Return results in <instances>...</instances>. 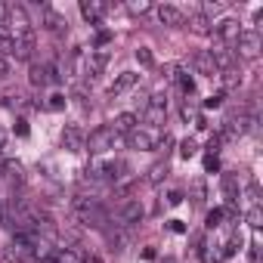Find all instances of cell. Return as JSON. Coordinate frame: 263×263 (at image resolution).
Masks as SVG:
<instances>
[{
    "instance_id": "obj_1",
    "label": "cell",
    "mask_w": 263,
    "mask_h": 263,
    "mask_svg": "<svg viewBox=\"0 0 263 263\" xmlns=\"http://www.w3.org/2000/svg\"><path fill=\"white\" fill-rule=\"evenodd\" d=\"M260 50H263V37H260V31L257 28H248V31H241L238 34V41H235V56H241V59H257L260 56Z\"/></svg>"
},
{
    "instance_id": "obj_2",
    "label": "cell",
    "mask_w": 263,
    "mask_h": 263,
    "mask_svg": "<svg viewBox=\"0 0 263 263\" xmlns=\"http://www.w3.org/2000/svg\"><path fill=\"white\" fill-rule=\"evenodd\" d=\"M115 143H118V137H115V130H111V127L105 124V127H96L93 134L87 137L84 149H87V152H93V155H102V152L115 149Z\"/></svg>"
},
{
    "instance_id": "obj_3",
    "label": "cell",
    "mask_w": 263,
    "mask_h": 263,
    "mask_svg": "<svg viewBox=\"0 0 263 263\" xmlns=\"http://www.w3.org/2000/svg\"><path fill=\"white\" fill-rule=\"evenodd\" d=\"M158 143H161V134H158V130L137 127V130H130V134H127V146L137 149V152H152V149H158Z\"/></svg>"
},
{
    "instance_id": "obj_4",
    "label": "cell",
    "mask_w": 263,
    "mask_h": 263,
    "mask_svg": "<svg viewBox=\"0 0 263 263\" xmlns=\"http://www.w3.org/2000/svg\"><path fill=\"white\" fill-rule=\"evenodd\" d=\"M146 217V208L137 201V198H130V201H124L121 208H118V214H115V226H134V223H140Z\"/></svg>"
},
{
    "instance_id": "obj_5",
    "label": "cell",
    "mask_w": 263,
    "mask_h": 263,
    "mask_svg": "<svg viewBox=\"0 0 263 263\" xmlns=\"http://www.w3.org/2000/svg\"><path fill=\"white\" fill-rule=\"evenodd\" d=\"M7 22H10L13 37H19V34H31V19H28V10H25L22 4H10Z\"/></svg>"
},
{
    "instance_id": "obj_6",
    "label": "cell",
    "mask_w": 263,
    "mask_h": 263,
    "mask_svg": "<svg viewBox=\"0 0 263 263\" xmlns=\"http://www.w3.org/2000/svg\"><path fill=\"white\" fill-rule=\"evenodd\" d=\"M84 143H87L84 130H81L78 124H65V130H62V149H68V152H84Z\"/></svg>"
},
{
    "instance_id": "obj_7",
    "label": "cell",
    "mask_w": 263,
    "mask_h": 263,
    "mask_svg": "<svg viewBox=\"0 0 263 263\" xmlns=\"http://www.w3.org/2000/svg\"><path fill=\"white\" fill-rule=\"evenodd\" d=\"M108 65V50H90L87 53V62H84V74L87 78H99Z\"/></svg>"
},
{
    "instance_id": "obj_8",
    "label": "cell",
    "mask_w": 263,
    "mask_h": 263,
    "mask_svg": "<svg viewBox=\"0 0 263 263\" xmlns=\"http://www.w3.org/2000/svg\"><path fill=\"white\" fill-rule=\"evenodd\" d=\"M208 53H211V59H214L217 71H232V68H235V53H232V47L217 44V47H214V50H208Z\"/></svg>"
},
{
    "instance_id": "obj_9",
    "label": "cell",
    "mask_w": 263,
    "mask_h": 263,
    "mask_svg": "<svg viewBox=\"0 0 263 263\" xmlns=\"http://www.w3.org/2000/svg\"><path fill=\"white\" fill-rule=\"evenodd\" d=\"M158 22H161V25H171V28H183V25H186V13H183L180 7L161 4V7H158Z\"/></svg>"
},
{
    "instance_id": "obj_10",
    "label": "cell",
    "mask_w": 263,
    "mask_h": 263,
    "mask_svg": "<svg viewBox=\"0 0 263 263\" xmlns=\"http://www.w3.org/2000/svg\"><path fill=\"white\" fill-rule=\"evenodd\" d=\"M214 31H217V37H220V44H226V47H235V41H238V34H241L238 19H223L220 25H214Z\"/></svg>"
},
{
    "instance_id": "obj_11",
    "label": "cell",
    "mask_w": 263,
    "mask_h": 263,
    "mask_svg": "<svg viewBox=\"0 0 263 263\" xmlns=\"http://www.w3.org/2000/svg\"><path fill=\"white\" fill-rule=\"evenodd\" d=\"M108 127L115 130V137H127L130 130H137V127H140V115H134V111H124V115H118V118H115Z\"/></svg>"
},
{
    "instance_id": "obj_12",
    "label": "cell",
    "mask_w": 263,
    "mask_h": 263,
    "mask_svg": "<svg viewBox=\"0 0 263 263\" xmlns=\"http://www.w3.org/2000/svg\"><path fill=\"white\" fill-rule=\"evenodd\" d=\"M137 84H140V74H137V71H124V74H118L115 84L108 87V96H121V93H127V90H134Z\"/></svg>"
},
{
    "instance_id": "obj_13",
    "label": "cell",
    "mask_w": 263,
    "mask_h": 263,
    "mask_svg": "<svg viewBox=\"0 0 263 263\" xmlns=\"http://www.w3.org/2000/svg\"><path fill=\"white\" fill-rule=\"evenodd\" d=\"M41 16H44V25H47V31H53V34H62V31H68V19H65V16H59L56 10H50V7H41Z\"/></svg>"
},
{
    "instance_id": "obj_14",
    "label": "cell",
    "mask_w": 263,
    "mask_h": 263,
    "mask_svg": "<svg viewBox=\"0 0 263 263\" xmlns=\"http://www.w3.org/2000/svg\"><path fill=\"white\" fill-rule=\"evenodd\" d=\"M105 10H108V4H99V0H81V16H84L90 25H96V22L105 16Z\"/></svg>"
},
{
    "instance_id": "obj_15",
    "label": "cell",
    "mask_w": 263,
    "mask_h": 263,
    "mask_svg": "<svg viewBox=\"0 0 263 263\" xmlns=\"http://www.w3.org/2000/svg\"><path fill=\"white\" fill-rule=\"evenodd\" d=\"M192 68L198 71V74H208V78H214V74H220L217 71V65H214V59H211V53L208 50H198L195 56H192Z\"/></svg>"
},
{
    "instance_id": "obj_16",
    "label": "cell",
    "mask_w": 263,
    "mask_h": 263,
    "mask_svg": "<svg viewBox=\"0 0 263 263\" xmlns=\"http://www.w3.org/2000/svg\"><path fill=\"white\" fill-rule=\"evenodd\" d=\"M13 44H16V59H31V53H34V31L13 37Z\"/></svg>"
},
{
    "instance_id": "obj_17",
    "label": "cell",
    "mask_w": 263,
    "mask_h": 263,
    "mask_svg": "<svg viewBox=\"0 0 263 263\" xmlns=\"http://www.w3.org/2000/svg\"><path fill=\"white\" fill-rule=\"evenodd\" d=\"M189 28H192L195 34H211V31H214V22H211L208 13H192V16H189Z\"/></svg>"
},
{
    "instance_id": "obj_18",
    "label": "cell",
    "mask_w": 263,
    "mask_h": 263,
    "mask_svg": "<svg viewBox=\"0 0 263 263\" xmlns=\"http://www.w3.org/2000/svg\"><path fill=\"white\" fill-rule=\"evenodd\" d=\"M28 81H31V87H47V84H50V71H47V65H44V62H31Z\"/></svg>"
},
{
    "instance_id": "obj_19",
    "label": "cell",
    "mask_w": 263,
    "mask_h": 263,
    "mask_svg": "<svg viewBox=\"0 0 263 263\" xmlns=\"http://www.w3.org/2000/svg\"><path fill=\"white\" fill-rule=\"evenodd\" d=\"M248 226H251L254 232L263 226V208H260V204H251V211H248Z\"/></svg>"
},
{
    "instance_id": "obj_20",
    "label": "cell",
    "mask_w": 263,
    "mask_h": 263,
    "mask_svg": "<svg viewBox=\"0 0 263 263\" xmlns=\"http://www.w3.org/2000/svg\"><path fill=\"white\" fill-rule=\"evenodd\" d=\"M177 81H180V90L189 96V93H195V81H192V74L189 71H177Z\"/></svg>"
},
{
    "instance_id": "obj_21",
    "label": "cell",
    "mask_w": 263,
    "mask_h": 263,
    "mask_svg": "<svg viewBox=\"0 0 263 263\" xmlns=\"http://www.w3.org/2000/svg\"><path fill=\"white\" fill-rule=\"evenodd\" d=\"M167 177V161H158V164H152V171H149V183H161Z\"/></svg>"
},
{
    "instance_id": "obj_22",
    "label": "cell",
    "mask_w": 263,
    "mask_h": 263,
    "mask_svg": "<svg viewBox=\"0 0 263 263\" xmlns=\"http://www.w3.org/2000/svg\"><path fill=\"white\" fill-rule=\"evenodd\" d=\"M127 10H130V13H137V16H143V13H149V10H152V4H149V0H130Z\"/></svg>"
},
{
    "instance_id": "obj_23",
    "label": "cell",
    "mask_w": 263,
    "mask_h": 263,
    "mask_svg": "<svg viewBox=\"0 0 263 263\" xmlns=\"http://www.w3.org/2000/svg\"><path fill=\"white\" fill-rule=\"evenodd\" d=\"M238 84H241V71H238V74H235V68H232V71H223V87H226V90H232V87H238Z\"/></svg>"
},
{
    "instance_id": "obj_24",
    "label": "cell",
    "mask_w": 263,
    "mask_h": 263,
    "mask_svg": "<svg viewBox=\"0 0 263 263\" xmlns=\"http://www.w3.org/2000/svg\"><path fill=\"white\" fill-rule=\"evenodd\" d=\"M195 152H198V146H195V140H192V137H186V140L180 143V155H183V158H192Z\"/></svg>"
},
{
    "instance_id": "obj_25",
    "label": "cell",
    "mask_w": 263,
    "mask_h": 263,
    "mask_svg": "<svg viewBox=\"0 0 263 263\" xmlns=\"http://www.w3.org/2000/svg\"><path fill=\"white\" fill-rule=\"evenodd\" d=\"M47 108H50V111H62V108H65V96H62V93H53L50 102H47Z\"/></svg>"
},
{
    "instance_id": "obj_26",
    "label": "cell",
    "mask_w": 263,
    "mask_h": 263,
    "mask_svg": "<svg viewBox=\"0 0 263 263\" xmlns=\"http://www.w3.org/2000/svg\"><path fill=\"white\" fill-rule=\"evenodd\" d=\"M201 164H204V174H217V171H220V158H217V155H204Z\"/></svg>"
},
{
    "instance_id": "obj_27",
    "label": "cell",
    "mask_w": 263,
    "mask_h": 263,
    "mask_svg": "<svg viewBox=\"0 0 263 263\" xmlns=\"http://www.w3.org/2000/svg\"><path fill=\"white\" fill-rule=\"evenodd\" d=\"M223 217H226V214H223V211H220V208H214V211H211V214H208V229H217V226H220V223H223Z\"/></svg>"
},
{
    "instance_id": "obj_28",
    "label": "cell",
    "mask_w": 263,
    "mask_h": 263,
    "mask_svg": "<svg viewBox=\"0 0 263 263\" xmlns=\"http://www.w3.org/2000/svg\"><path fill=\"white\" fill-rule=\"evenodd\" d=\"M137 62H140V65H152V50H149V47H140V50H137Z\"/></svg>"
},
{
    "instance_id": "obj_29",
    "label": "cell",
    "mask_w": 263,
    "mask_h": 263,
    "mask_svg": "<svg viewBox=\"0 0 263 263\" xmlns=\"http://www.w3.org/2000/svg\"><path fill=\"white\" fill-rule=\"evenodd\" d=\"M192 201H195V204H201V201H204V183H201V180L192 186Z\"/></svg>"
},
{
    "instance_id": "obj_30",
    "label": "cell",
    "mask_w": 263,
    "mask_h": 263,
    "mask_svg": "<svg viewBox=\"0 0 263 263\" xmlns=\"http://www.w3.org/2000/svg\"><path fill=\"white\" fill-rule=\"evenodd\" d=\"M220 102H223V93H214V96H208V99H204V108H217Z\"/></svg>"
},
{
    "instance_id": "obj_31",
    "label": "cell",
    "mask_w": 263,
    "mask_h": 263,
    "mask_svg": "<svg viewBox=\"0 0 263 263\" xmlns=\"http://www.w3.org/2000/svg\"><path fill=\"white\" fill-rule=\"evenodd\" d=\"M180 201H183V192H177V189H171V192H167V204H171V208H177Z\"/></svg>"
},
{
    "instance_id": "obj_32",
    "label": "cell",
    "mask_w": 263,
    "mask_h": 263,
    "mask_svg": "<svg viewBox=\"0 0 263 263\" xmlns=\"http://www.w3.org/2000/svg\"><path fill=\"white\" fill-rule=\"evenodd\" d=\"M4 78H10V59L0 56V81H4Z\"/></svg>"
},
{
    "instance_id": "obj_33",
    "label": "cell",
    "mask_w": 263,
    "mask_h": 263,
    "mask_svg": "<svg viewBox=\"0 0 263 263\" xmlns=\"http://www.w3.org/2000/svg\"><path fill=\"white\" fill-rule=\"evenodd\" d=\"M167 226H171V232H180V235L186 232V223H183V220H171Z\"/></svg>"
},
{
    "instance_id": "obj_34",
    "label": "cell",
    "mask_w": 263,
    "mask_h": 263,
    "mask_svg": "<svg viewBox=\"0 0 263 263\" xmlns=\"http://www.w3.org/2000/svg\"><path fill=\"white\" fill-rule=\"evenodd\" d=\"M16 134H19V137H28V124H25V121H16Z\"/></svg>"
},
{
    "instance_id": "obj_35",
    "label": "cell",
    "mask_w": 263,
    "mask_h": 263,
    "mask_svg": "<svg viewBox=\"0 0 263 263\" xmlns=\"http://www.w3.org/2000/svg\"><path fill=\"white\" fill-rule=\"evenodd\" d=\"M7 13H10V7L0 4V25H7Z\"/></svg>"
},
{
    "instance_id": "obj_36",
    "label": "cell",
    "mask_w": 263,
    "mask_h": 263,
    "mask_svg": "<svg viewBox=\"0 0 263 263\" xmlns=\"http://www.w3.org/2000/svg\"><path fill=\"white\" fill-rule=\"evenodd\" d=\"M108 37H111V34H108V31H99V34H96V44H99V47H102V44H108Z\"/></svg>"
},
{
    "instance_id": "obj_37",
    "label": "cell",
    "mask_w": 263,
    "mask_h": 263,
    "mask_svg": "<svg viewBox=\"0 0 263 263\" xmlns=\"http://www.w3.org/2000/svg\"><path fill=\"white\" fill-rule=\"evenodd\" d=\"M158 254H155V248H143V260H155Z\"/></svg>"
}]
</instances>
